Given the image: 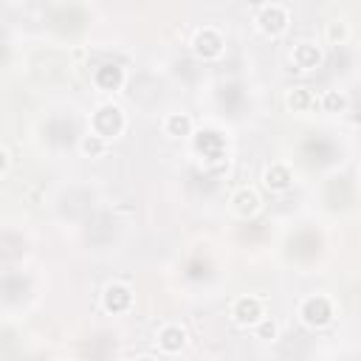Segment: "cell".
I'll use <instances>...</instances> for the list:
<instances>
[{"mask_svg": "<svg viewBox=\"0 0 361 361\" xmlns=\"http://www.w3.org/2000/svg\"><path fill=\"white\" fill-rule=\"evenodd\" d=\"M121 130H124V113L116 105H102L90 119V133H96L105 142L121 135Z\"/></svg>", "mask_w": 361, "mask_h": 361, "instance_id": "6da1fadb", "label": "cell"}, {"mask_svg": "<svg viewBox=\"0 0 361 361\" xmlns=\"http://www.w3.org/2000/svg\"><path fill=\"white\" fill-rule=\"evenodd\" d=\"M299 313H302L305 325H310V328H325V325L333 319V305H330L328 296H308V299L302 302Z\"/></svg>", "mask_w": 361, "mask_h": 361, "instance_id": "7a4b0ae2", "label": "cell"}, {"mask_svg": "<svg viewBox=\"0 0 361 361\" xmlns=\"http://www.w3.org/2000/svg\"><path fill=\"white\" fill-rule=\"evenodd\" d=\"M232 316L240 328H257L265 319V310H262V299L257 296H240L232 308Z\"/></svg>", "mask_w": 361, "mask_h": 361, "instance_id": "3957f363", "label": "cell"}, {"mask_svg": "<svg viewBox=\"0 0 361 361\" xmlns=\"http://www.w3.org/2000/svg\"><path fill=\"white\" fill-rule=\"evenodd\" d=\"M192 49H195L198 57L215 60V57H220V51H223V37H220L215 28H201V31L195 34V40H192Z\"/></svg>", "mask_w": 361, "mask_h": 361, "instance_id": "277c9868", "label": "cell"}, {"mask_svg": "<svg viewBox=\"0 0 361 361\" xmlns=\"http://www.w3.org/2000/svg\"><path fill=\"white\" fill-rule=\"evenodd\" d=\"M257 23H260V28H262L265 34H280V31H285V26H288V12H285V6H280V3L262 6Z\"/></svg>", "mask_w": 361, "mask_h": 361, "instance_id": "5b68a950", "label": "cell"}, {"mask_svg": "<svg viewBox=\"0 0 361 361\" xmlns=\"http://www.w3.org/2000/svg\"><path fill=\"white\" fill-rule=\"evenodd\" d=\"M130 302H133V294H130V288L121 285V283L108 285L105 294H102V305H105V310H110V313H121V310H127Z\"/></svg>", "mask_w": 361, "mask_h": 361, "instance_id": "8992f818", "label": "cell"}, {"mask_svg": "<svg viewBox=\"0 0 361 361\" xmlns=\"http://www.w3.org/2000/svg\"><path fill=\"white\" fill-rule=\"evenodd\" d=\"M291 169L285 167V164H271L268 169H265V175H262V184L271 190V192H285L288 187H291Z\"/></svg>", "mask_w": 361, "mask_h": 361, "instance_id": "52a82bcc", "label": "cell"}, {"mask_svg": "<svg viewBox=\"0 0 361 361\" xmlns=\"http://www.w3.org/2000/svg\"><path fill=\"white\" fill-rule=\"evenodd\" d=\"M291 60H294V65L299 71H310V68H316L322 62V51L316 49L313 42H299L294 49V54H291Z\"/></svg>", "mask_w": 361, "mask_h": 361, "instance_id": "ba28073f", "label": "cell"}, {"mask_svg": "<svg viewBox=\"0 0 361 361\" xmlns=\"http://www.w3.org/2000/svg\"><path fill=\"white\" fill-rule=\"evenodd\" d=\"M94 82H96L102 90H119V87L124 85V68H121V65H113V62H108V65L96 68V74H94Z\"/></svg>", "mask_w": 361, "mask_h": 361, "instance_id": "9c48e42d", "label": "cell"}, {"mask_svg": "<svg viewBox=\"0 0 361 361\" xmlns=\"http://www.w3.org/2000/svg\"><path fill=\"white\" fill-rule=\"evenodd\" d=\"M158 344H161L164 353H178L180 347L187 344V333H184V328H178V325H167V328H161V330H158Z\"/></svg>", "mask_w": 361, "mask_h": 361, "instance_id": "30bf717a", "label": "cell"}, {"mask_svg": "<svg viewBox=\"0 0 361 361\" xmlns=\"http://www.w3.org/2000/svg\"><path fill=\"white\" fill-rule=\"evenodd\" d=\"M232 206L240 217H251L260 212V195L254 190H237L235 198H232Z\"/></svg>", "mask_w": 361, "mask_h": 361, "instance_id": "8fae6325", "label": "cell"}, {"mask_svg": "<svg viewBox=\"0 0 361 361\" xmlns=\"http://www.w3.org/2000/svg\"><path fill=\"white\" fill-rule=\"evenodd\" d=\"M316 105V96L310 94L308 87H296V90H291L288 94V108L294 110V113H305V110H310Z\"/></svg>", "mask_w": 361, "mask_h": 361, "instance_id": "7c38bea8", "label": "cell"}, {"mask_svg": "<svg viewBox=\"0 0 361 361\" xmlns=\"http://www.w3.org/2000/svg\"><path fill=\"white\" fill-rule=\"evenodd\" d=\"M167 133L169 135H190L192 133V119L187 116V113H172L169 119H167Z\"/></svg>", "mask_w": 361, "mask_h": 361, "instance_id": "4fadbf2b", "label": "cell"}, {"mask_svg": "<svg viewBox=\"0 0 361 361\" xmlns=\"http://www.w3.org/2000/svg\"><path fill=\"white\" fill-rule=\"evenodd\" d=\"M79 150H82V156H90V158H96V156H102V153L108 150V142H105V139H99L96 133H87L85 139L79 142Z\"/></svg>", "mask_w": 361, "mask_h": 361, "instance_id": "5bb4252c", "label": "cell"}, {"mask_svg": "<svg viewBox=\"0 0 361 361\" xmlns=\"http://www.w3.org/2000/svg\"><path fill=\"white\" fill-rule=\"evenodd\" d=\"M322 105H325V110H342L347 102H344V96L342 94H336V90H330V94H325V99H322Z\"/></svg>", "mask_w": 361, "mask_h": 361, "instance_id": "9a60e30c", "label": "cell"}, {"mask_svg": "<svg viewBox=\"0 0 361 361\" xmlns=\"http://www.w3.org/2000/svg\"><path fill=\"white\" fill-rule=\"evenodd\" d=\"M328 37H330L333 42H336V40L342 42V40L347 37V28H344V23H330V26H328Z\"/></svg>", "mask_w": 361, "mask_h": 361, "instance_id": "2e32d148", "label": "cell"}, {"mask_svg": "<svg viewBox=\"0 0 361 361\" xmlns=\"http://www.w3.org/2000/svg\"><path fill=\"white\" fill-rule=\"evenodd\" d=\"M257 330H260L262 339H274V336H277V325H274V322H268V319H262V322L257 325Z\"/></svg>", "mask_w": 361, "mask_h": 361, "instance_id": "e0dca14e", "label": "cell"}, {"mask_svg": "<svg viewBox=\"0 0 361 361\" xmlns=\"http://www.w3.org/2000/svg\"><path fill=\"white\" fill-rule=\"evenodd\" d=\"M135 361H153V358H135Z\"/></svg>", "mask_w": 361, "mask_h": 361, "instance_id": "ac0fdd59", "label": "cell"}]
</instances>
